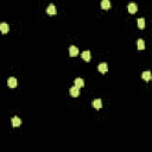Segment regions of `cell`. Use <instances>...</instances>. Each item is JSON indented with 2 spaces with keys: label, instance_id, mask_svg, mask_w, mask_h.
Instances as JSON below:
<instances>
[{
  "label": "cell",
  "instance_id": "obj_14",
  "mask_svg": "<svg viewBox=\"0 0 152 152\" xmlns=\"http://www.w3.org/2000/svg\"><path fill=\"white\" fill-rule=\"evenodd\" d=\"M137 46H138V50H144L145 49V42L143 39H139L137 42Z\"/></svg>",
  "mask_w": 152,
  "mask_h": 152
},
{
  "label": "cell",
  "instance_id": "obj_6",
  "mask_svg": "<svg viewBox=\"0 0 152 152\" xmlns=\"http://www.w3.org/2000/svg\"><path fill=\"white\" fill-rule=\"evenodd\" d=\"M7 86L10 88H16L17 87V79H14V77H10L7 80Z\"/></svg>",
  "mask_w": 152,
  "mask_h": 152
},
{
  "label": "cell",
  "instance_id": "obj_15",
  "mask_svg": "<svg viewBox=\"0 0 152 152\" xmlns=\"http://www.w3.org/2000/svg\"><path fill=\"white\" fill-rule=\"evenodd\" d=\"M138 27L141 29V30L145 27V19L144 18H139L138 19Z\"/></svg>",
  "mask_w": 152,
  "mask_h": 152
},
{
  "label": "cell",
  "instance_id": "obj_11",
  "mask_svg": "<svg viewBox=\"0 0 152 152\" xmlns=\"http://www.w3.org/2000/svg\"><path fill=\"white\" fill-rule=\"evenodd\" d=\"M127 9H128V12H130V13H135V12H137V10H138V7H137V5H135L134 3H131L130 5H128V7H127Z\"/></svg>",
  "mask_w": 152,
  "mask_h": 152
},
{
  "label": "cell",
  "instance_id": "obj_8",
  "mask_svg": "<svg viewBox=\"0 0 152 152\" xmlns=\"http://www.w3.org/2000/svg\"><path fill=\"white\" fill-rule=\"evenodd\" d=\"M81 57H82V59L83 61H86V62H89L90 61V51H83L81 54Z\"/></svg>",
  "mask_w": 152,
  "mask_h": 152
},
{
  "label": "cell",
  "instance_id": "obj_5",
  "mask_svg": "<svg viewBox=\"0 0 152 152\" xmlns=\"http://www.w3.org/2000/svg\"><path fill=\"white\" fill-rule=\"evenodd\" d=\"M98 69H99V71H100V73H102V74L107 73V71H108L107 63H100V64H99V67H98Z\"/></svg>",
  "mask_w": 152,
  "mask_h": 152
},
{
  "label": "cell",
  "instance_id": "obj_4",
  "mask_svg": "<svg viewBox=\"0 0 152 152\" xmlns=\"http://www.w3.org/2000/svg\"><path fill=\"white\" fill-rule=\"evenodd\" d=\"M11 124L13 127H19L20 125H22V120H20L18 116H13L12 120H11Z\"/></svg>",
  "mask_w": 152,
  "mask_h": 152
},
{
  "label": "cell",
  "instance_id": "obj_10",
  "mask_svg": "<svg viewBox=\"0 0 152 152\" xmlns=\"http://www.w3.org/2000/svg\"><path fill=\"white\" fill-rule=\"evenodd\" d=\"M74 83H75V87H77V88L85 87V81H83V79H76L75 81H74Z\"/></svg>",
  "mask_w": 152,
  "mask_h": 152
},
{
  "label": "cell",
  "instance_id": "obj_7",
  "mask_svg": "<svg viewBox=\"0 0 152 152\" xmlns=\"http://www.w3.org/2000/svg\"><path fill=\"white\" fill-rule=\"evenodd\" d=\"M92 105H93L94 108H96V109H100V108L102 107V101L100 100V99H95V100L92 102Z\"/></svg>",
  "mask_w": 152,
  "mask_h": 152
},
{
  "label": "cell",
  "instance_id": "obj_1",
  "mask_svg": "<svg viewBox=\"0 0 152 152\" xmlns=\"http://www.w3.org/2000/svg\"><path fill=\"white\" fill-rule=\"evenodd\" d=\"M69 93H70V95L73 96V98H77V96L80 95V88H77V87H71L70 88V90H69Z\"/></svg>",
  "mask_w": 152,
  "mask_h": 152
},
{
  "label": "cell",
  "instance_id": "obj_9",
  "mask_svg": "<svg viewBox=\"0 0 152 152\" xmlns=\"http://www.w3.org/2000/svg\"><path fill=\"white\" fill-rule=\"evenodd\" d=\"M0 32L4 34L9 32V25H7L6 23H1V24H0Z\"/></svg>",
  "mask_w": 152,
  "mask_h": 152
},
{
  "label": "cell",
  "instance_id": "obj_13",
  "mask_svg": "<svg viewBox=\"0 0 152 152\" xmlns=\"http://www.w3.org/2000/svg\"><path fill=\"white\" fill-rule=\"evenodd\" d=\"M101 7L103 10H108L110 7V3L108 1V0H102L101 1Z\"/></svg>",
  "mask_w": 152,
  "mask_h": 152
},
{
  "label": "cell",
  "instance_id": "obj_3",
  "mask_svg": "<svg viewBox=\"0 0 152 152\" xmlns=\"http://www.w3.org/2000/svg\"><path fill=\"white\" fill-rule=\"evenodd\" d=\"M46 13L50 14V16H55V14L57 13L55 5H52V4H51V5H49L48 7H46Z\"/></svg>",
  "mask_w": 152,
  "mask_h": 152
},
{
  "label": "cell",
  "instance_id": "obj_12",
  "mask_svg": "<svg viewBox=\"0 0 152 152\" xmlns=\"http://www.w3.org/2000/svg\"><path fill=\"white\" fill-rule=\"evenodd\" d=\"M141 77H143V80H145V81H150V80H151V73H150V71H144V73L141 74Z\"/></svg>",
  "mask_w": 152,
  "mask_h": 152
},
{
  "label": "cell",
  "instance_id": "obj_2",
  "mask_svg": "<svg viewBox=\"0 0 152 152\" xmlns=\"http://www.w3.org/2000/svg\"><path fill=\"white\" fill-rule=\"evenodd\" d=\"M69 55H70L71 57H76L79 55V49L76 48L75 45H71L70 48H69Z\"/></svg>",
  "mask_w": 152,
  "mask_h": 152
}]
</instances>
